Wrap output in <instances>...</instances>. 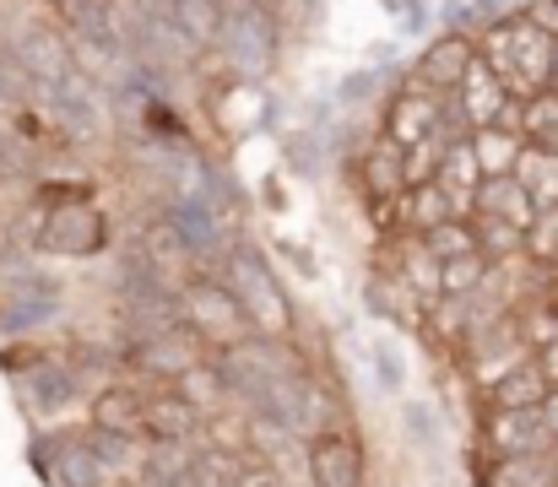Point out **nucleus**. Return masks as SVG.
<instances>
[{"label":"nucleus","instance_id":"nucleus-38","mask_svg":"<svg viewBox=\"0 0 558 487\" xmlns=\"http://www.w3.org/2000/svg\"><path fill=\"white\" fill-rule=\"evenodd\" d=\"M532 357H537V368L548 374V385H554V390H558V336H554V341H543V346H537Z\"/></svg>","mask_w":558,"mask_h":487},{"label":"nucleus","instance_id":"nucleus-17","mask_svg":"<svg viewBox=\"0 0 558 487\" xmlns=\"http://www.w3.org/2000/svg\"><path fill=\"white\" fill-rule=\"evenodd\" d=\"M353 179H359V190L369 195L374 211H385V206H396L401 200V147H390L385 136H369V147L353 158Z\"/></svg>","mask_w":558,"mask_h":487},{"label":"nucleus","instance_id":"nucleus-25","mask_svg":"<svg viewBox=\"0 0 558 487\" xmlns=\"http://www.w3.org/2000/svg\"><path fill=\"white\" fill-rule=\"evenodd\" d=\"M434 260H456V255H472L477 249V233H472V217H445L439 228H428V233H412Z\"/></svg>","mask_w":558,"mask_h":487},{"label":"nucleus","instance_id":"nucleus-2","mask_svg":"<svg viewBox=\"0 0 558 487\" xmlns=\"http://www.w3.org/2000/svg\"><path fill=\"white\" fill-rule=\"evenodd\" d=\"M477 60L499 76V87L515 104H526L532 93L554 82V33L521 5L510 22H494L477 33Z\"/></svg>","mask_w":558,"mask_h":487},{"label":"nucleus","instance_id":"nucleus-14","mask_svg":"<svg viewBox=\"0 0 558 487\" xmlns=\"http://www.w3.org/2000/svg\"><path fill=\"white\" fill-rule=\"evenodd\" d=\"M201 412L190 406L174 385L147 390V412H142V445H195L201 439Z\"/></svg>","mask_w":558,"mask_h":487},{"label":"nucleus","instance_id":"nucleus-13","mask_svg":"<svg viewBox=\"0 0 558 487\" xmlns=\"http://www.w3.org/2000/svg\"><path fill=\"white\" fill-rule=\"evenodd\" d=\"M450 104L461 109V120H466L472 131H488V125H510V120H515V98L499 87V76H494L483 60L466 65V76H461V87L450 93Z\"/></svg>","mask_w":558,"mask_h":487},{"label":"nucleus","instance_id":"nucleus-22","mask_svg":"<svg viewBox=\"0 0 558 487\" xmlns=\"http://www.w3.org/2000/svg\"><path fill=\"white\" fill-rule=\"evenodd\" d=\"M244 461H250V455H233V450H211V445H201V450H190V461H185V487H239Z\"/></svg>","mask_w":558,"mask_h":487},{"label":"nucleus","instance_id":"nucleus-28","mask_svg":"<svg viewBox=\"0 0 558 487\" xmlns=\"http://www.w3.org/2000/svg\"><path fill=\"white\" fill-rule=\"evenodd\" d=\"M401 428H407V439L423 445L428 455L445 450V417H439L434 401H401Z\"/></svg>","mask_w":558,"mask_h":487},{"label":"nucleus","instance_id":"nucleus-21","mask_svg":"<svg viewBox=\"0 0 558 487\" xmlns=\"http://www.w3.org/2000/svg\"><path fill=\"white\" fill-rule=\"evenodd\" d=\"M521 136H515V125H488V131H472V158L483 168V179H505V173H515V162H521Z\"/></svg>","mask_w":558,"mask_h":487},{"label":"nucleus","instance_id":"nucleus-39","mask_svg":"<svg viewBox=\"0 0 558 487\" xmlns=\"http://www.w3.org/2000/svg\"><path fill=\"white\" fill-rule=\"evenodd\" d=\"M554 472H558V455H554Z\"/></svg>","mask_w":558,"mask_h":487},{"label":"nucleus","instance_id":"nucleus-23","mask_svg":"<svg viewBox=\"0 0 558 487\" xmlns=\"http://www.w3.org/2000/svg\"><path fill=\"white\" fill-rule=\"evenodd\" d=\"M499 266L483 255V249H472V255H456V260H439V293L445 299H472V293H483L488 288V277H494Z\"/></svg>","mask_w":558,"mask_h":487},{"label":"nucleus","instance_id":"nucleus-35","mask_svg":"<svg viewBox=\"0 0 558 487\" xmlns=\"http://www.w3.org/2000/svg\"><path fill=\"white\" fill-rule=\"evenodd\" d=\"M239 487H288V483L277 477V466H271L266 455H250V461H244V477H239Z\"/></svg>","mask_w":558,"mask_h":487},{"label":"nucleus","instance_id":"nucleus-32","mask_svg":"<svg viewBox=\"0 0 558 487\" xmlns=\"http://www.w3.org/2000/svg\"><path fill=\"white\" fill-rule=\"evenodd\" d=\"M331 147H326V136H315V131H299V136H288V147H282V158L293 173H304V179H315L320 173V158H326Z\"/></svg>","mask_w":558,"mask_h":487},{"label":"nucleus","instance_id":"nucleus-36","mask_svg":"<svg viewBox=\"0 0 558 487\" xmlns=\"http://www.w3.org/2000/svg\"><path fill=\"white\" fill-rule=\"evenodd\" d=\"M277 255H282L288 266H299V271H304V282H320V260H315V255H310L304 244H293V239H282V244H277Z\"/></svg>","mask_w":558,"mask_h":487},{"label":"nucleus","instance_id":"nucleus-27","mask_svg":"<svg viewBox=\"0 0 558 487\" xmlns=\"http://www.w3.org/2000/svg\"><path fill=\"white\" fill-rule=\"evenodd\" d=\"M488 487H558L554 455H526V461H494Z\"/></svg>","mask_w":558,"mask_h":487},{"label":"nucleus","instance_id":"nucleus-16","mask_svg":"<svg viewBox=\"0 0 558 487\" xmlns=\"http://www.w3.org/2000/svg\"><path fill=\"white\" fill-rule=\"evenodd\" d=\"M548 374L537 368V357L532 352H521L510 368H499L494 379H488V401L483 406H499V412H537L543 401H548Z\"/></svg>","mask_w":558,"mask_h":487},{"label":"nucleus","instance_id":"nucleus-9","mask_svg":"<svg viewBox=\"0 0 558 487\" xmlns=\"http://www.w3.org/2000/svg\"><path fill=\"white\" fill-rule=\"evenodd\" d=\"M304 472H310V487H369L364 445L348 423H331L304 439Z\"/></svg>","mask_w":558,"mask_h":487},{"label":"nucleus","instance_id":"nucleus-15","mask_svg":"<svg viewBox=\"0 0 558 487\" xmlns=\"http://www.w3.org/2000/svg\"><path fill=\"white\" fill-rule=\"evenodd\" d=\"M142 412H147V390L131 379H109L87 395V428H98V434L142 439Z\"/></svg>","mask_w":558,"mask_h":487},{"label":"nucleus","instance_id":"nucleus-7","mask_svg":"<svg viewBox=\"0 0 558 487\" xmlns=\"http://www.w3.org/2000/svg\"><path fill=\"white\" fill-rule=\"evenodd\" d=\"M38 104H44V114H49L71 142H104V136H109V125H114V114H109V98H104L98 76H87L82 65H76L60 87H49Z\"/></svg>","mask_w":558,"mask_h":487},{"label":"nucleus","instance_id":"nucleus-34","mask_svg":"<svg viewBox=\"0 0 558 487\" xmlns=\"http://www.w3.org/2000/svg\"><path fill=\"white\" fill-rule=\"evenodd\" d=\"M125 16L131 22H147V27H163V22H174V0H131Z\"/></svg>","mask_w":558,"mask_h":487},{"label":"nucleus","instance_id":"nucleus-4","mask_svg":"<svg viewBox=\"0 0 558 487\" xmlns=\"http://www.w3.org/2000/svg\"><path fill=\"white\" fill-rule=\"evenodd\" d=\"M211 54L228 65L233 82H266L282 60V11H266L255 0H222V27L211 38Z\"/></svg>","mask_w":558,"mask_h":487},{"label":"nucleus","instance_id":"nucleus-18","mask_svg":"<svg viewBox=\"0 0 558 487\" xmlns=\"http://www.w3.org/2000/svg\"><path fill=\"white\" fill-rule=\"evenodd\" d=\"M472 211H477V217H499V222H510V228H521V233L543 217V206L532 200V190H526L515 173H505V179H483Z\"/></svg>","mask_w":558,"mask_h":487},{"label":"nucleus","instance_id":"nucleus-6","mask_svg":"<svg viewBox=\"0 0 558 487\" xmlns=\"http://www.w3.org/2000/svg\"><path fill=\"white\" fill-rule=\"evenodd\" d=\"M11 385L38 423H60L65 412H76L87 401V374L71 357H54V352H33V363H22L11 374Z\"/></svg>","mask_w":558,"mask_h":487},{"label":"nucleus","instance_id":"nucleus-29","mask_svg":"<svg viewBox=\"0 0 558 487\" xmlns=\"http://www.w3.org/2000/svg\"><path fill=\"white\" fill-rule=\"evenodd\" d=\"M331 98H337V114H364L369 104L385 98V82L374 76L369 65H359V71H342L337 76V93Z\"/></svg>","mask_w":558,"mask_h":487},{"label":"nucleus","instance_id":"nucleus-1","mask_svg":"<svg viewBox=\"0 0 558 487\" xmlns=\"http://www.w3.org/2000/svg\"><path fill=\"white\" fill-rule=\"evenodd\" d=\"M211 277H222L228 293L244 304L255 336H282V341H293V325H299L293 293H288V282L277 277L271 255H266L250 233H233V239H228V249H222V260H217Z\"/></svg>","mask_w":558,"mask_h":487},{"label":"nucleus","instance_id":"nucleus-19","mask_svg":"<svg viewBox=\"0 0 558 487\" xmlns=\"http://www.w3.org/2000/svg\"><path fill=\"white\" fill-rule=\"evenodd\" d=\"M515 136L526 153H543V158H558V87H543L532 93L526 104H515Z\"/></svg>","mask_w":558,"mask_h":487},{"label":"nucleus","instance_id":"nucleus-24","mask_svg":"<svg viewBox=\"0 0 558 487\" xmlns=\"http://www.w3.org/2000/svg\"><path fill=\"white\" fill-rule=\"evenodd\" d=\"M369 374H374V390L379 395H401L407 390V352H401V341L390 336V330H374L369 341Z\"/></svg>","mask_w":558,"mask_h":487},{"label":"nucleus","instance_id":"nucleus-11","mask_svg":"<svg viewBox=\"0 0 558 487\" xmlns=\"http://www.w3.org/2000/svg\"><path fill=\"white\" fill-rule=\"evenodd\" d=\"M472 60H477V38L434 33V38H423V49L407 60V82H417V87H428V93L450 98V93L461 87V76H466V65H472Z\"/></svg>","mask_w":558,"mask_h":487},{"label":"nucleus","instance_id":"nucleus-26","mask_svg":"<svg viewBox=\"0 0 558 487\" xmlns=\"http://www.w3.org/2000/svg\"><path fill=\"white\" fill-rule=\"evenodd\" d=\"M174 27L195 49H211V38L222 27V0H174Z\"/></svg>","mask_w":558,"mask_h":487},{"label":"nucleus","instance_id":"nucleus-40","mask_svg":"<svg viewBox=\"0 0 558 487\" xmlns=\"http://www.w3.org/2000/svg\"><path fill=\"white\" fill-rule=\"evenodd\" d=\"M428 5H434V0H428Z\"/></svg>","mask_w":558,"mask_h":487},{"label":"nucleus","instance_id":"nucleus-8","mask_svg":"<svg viewBox=\"0 0 558 487\" xmlns=\"http://www.w3.org/2000/svg\"><path fill=\"white\" fill-rule=\"evenodd\" d=\"M439 125H445V98L428 93V87H417V82H401V87H390L379 98V131L374 136H385L390 147L407 153V147L439 136Z\"/></svg>","mask_w":558,"mask_h":487},{"label":"nucleus","instance_id":"nucleus-5","mask_svg":"<svg viewBox=\"0 0 558 487\" xmlns=\"http://www.w3.org/2000/svg\"><path fill=\"white\" fill-rule=\"evenodd\" d=\"M180 325L206 352H222V346L255 336V325L244 315V304L228 293V282L222 277H206V271H195V277L180 282Z\"/></svg>","mask_w":558,"mask_h":487},{"label":"nucleus","instance_id":"nucleus-37","mask_svg":"<svg viewBox=\"0 0 558 487\" xmlns=\"http://www.w3.org/2000/svg\"><path fill=\"white\" fill-rule=\"evenodd\" d=\"M543 417V439H548V455H558V390H548V401L537 406Z\"/></svg>","mask_w":558,"mask_h":487},{"label":"nucleus","instance_id":"nucleus-10","mask_svg":"<svg viewBox=\"0 0 558 487\" xmlns=\"http://www.w3.org/2000/svg\"><path fill=\"white\" fill-rule=\"evenodd\" d=\"M33 466L49 487H109L114 477L93 461L87 439L82 434H65V428H49V434H33Z\"/></svg>","mask_w":558,"mask_h":487},{"label":"nucleus","instance_id":"nucleus-33","mask_svg":"<svg viewBox=\"0 0 558 487\" xmlns=\"http://www.w3.org/2000/svg\"><path fill=\"white\" fill-rule=\"evenodd\" d=\"M396 33H401V38H434V33H439L434 5H428V0H407V11L396 16Z\"/></svg>","mask_w":558,"mask_h":487},{"label":"nucleus","instance_id":"nucleus-20","mask_svg":"<svg viewBox=\"0 0 558 487\" xmlns=\"http://www.w3.org/2000/svg\"><path fill=\"white\" fill-rule=\"evenodd\" d=\"M434 184L445 190V200L456 206V217H472V200H477V190H483V168L472 158V142L445 147V162H439Z\"/></svg>","mask_w":558,"mask_h":487},{"label":"nucleus","instance_id":"nucleus-30","mask_svg":"<svg viewBox=\"0 0 558 487\" xmlns=\"http://www.w3.org/2000/svg\"><path fill=\"white\" fill-rule=\"evenodd\" d=\"M515 179L532 190V200H537L543 211H558V158L521 153V162H515Z\"/></svg>","mask_w":558,"mask_h":487},{"label":"nucleus","instance_id":"nucleus-3","mask_svg":"<svg viewBox=\"0 0 558 487\" xmlns=\"http://www.w3.org/2000/svg\"><path fill=\"white\" fill-rule=\"evenodd\" d=\"M27 244L44 255H60V260H93L114 244V222L93 200V190H54V195L44 190Z\"/></svg>","mask_w":558,"mask_h":487},{"label":"nucleus","instance_id":"nucleus-31","mask_svg":"<svg viewBox=\"0 0 558 487\" xmlns=\"http://www.w3.org/2000/svg\"><path fill=\"white\" fill-rule=\"evenodd\" d=\"M472 233H477V249L499 266L505 255H521V244H526V233L521 228H510V222H499V217H477L472 211Z\"/></svg>","mask_w":558,"mask_h":487},{"label":"nucleus","instance_id":"nucleus-12","mask_svg":"<svg viewBox=\"0 0 558 487\" xmlns=\"http://www.w3.org/2000/svg\"><path fill=\"white\" fill-rule=\"evenodd\" d=\"M477 445H483L494 461L548 455V439H543V417H537V412H499V406H483V412H477Z\"/></svg>","mask_w":558,"mask_h":487}]
</instances>
